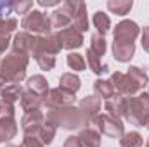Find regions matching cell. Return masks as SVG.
I'll list each match as a JSON object with an SVG mask.
<instances>
[{
  "label": "cell",
  "mask_w": 149,
  "mask_h": 147,
  "mask_svg": "<svg viewBox=\"0 0 149 147\" xmlns=\"http://www.w3.org/2000/svg\"><path fill=\"white\" fill-rule=\"evenodd\" d=\"M80 111L88 112V118H92V116L99 111V99H95V97H88V99L81 101V104H80Z\"/></svg>",
  "instance_id": "5bb4252c"
},
{
  "label": "cell",
  "mask_w": 149,
  "mask_h": 147,
  "mask_svg": "<svg viewBox=\"0 0 149 147\" xmlns=\"http://www.w3.org/2000/svg\"><path fill=\"white\" fill-rule=\"evenodd\" d=\"M3 101H7V102H12V101H16L17 97H19V94H21V88L17 87V85H10V87H7L3 92Z\"/></svg>",
  "instance_id": "44dd1931"
},
{
  "label": "cell",
  "mask_w": 149,
  "mask_h": 147,
  "mask_svg": "<svg viewBox=\"0 0 149 147\" xmlns=\"http://www.w3.org/2000/svg\"><path fill=\"white\" fill-rule=\"evenodd\" d=\"M142 47H144V50L149 52V26L144 28V33H142Z\"/></svg>",
  "instance_id": "484cf974"
},
{
  "label": "cell",
  "mask_w": 149,
  "mask_h": 147,
  "mask_svg": "<svg viewBox=\"0 0 149 147\" xmlns=\"http://www.w3.org/2000/svg\"><path fill=\"white\" fill-rule=\"evenodd\" d=\"M88 66L92 68V71L97 74H101L102 71H106V66H101V62H99V57L92 52V50H88Z\"/></svg>",
  "instance_id": "d6986e66"
},
{
  "label": "cell",
  "mask_w": 149,
  "mask_h": 147,
  "mask_svg": "<svg viewBox=\"0 0 149 147\" xmlns=\"http://www.w3.org/2000/svg\"><path fill=\"white\" fill-rule=\"evenodd\" d=\"M31 7H33V2H12V9L17 14H28Z\"/></svg>",
  "instance_id": "7402d4cb"
},
{
  "label": "cell",
  "mask_w": 149,
  "mask_h": 147,
  "mask_svg": "<svg viewBox=\"0 0 149 147\" xmlns=\"http://www.w3.org/2000/svg\"><path fill=\"white\" fill-rule=\"evenodd\" d=\"M9 47V37H2L0 35V54Z\"/></svg>",
  "instance_id": "f1b7e54d"
},
{
  "label": "cell",
  "mask_w": 149,
  "mask_h": 147,
  "mask_svg": "<svg viewBox=\"0 0 149 147\" xmlns=\"http://www.w3.org/2000/svg\"><path fill=\"white\" fill-rule=\"evenodd\" d=\"M97 126L101 128L102 133L109 135V137H114V139H120L123 135V125L116 119V118H109V116H99L95 119Z\"/></svg>",
  "instance_id": "277c9868"
},
{
  "label": "cell",
  "mask_w": 149,
  "mask_h": 147,
  "mask_svg": "<svg viewBox=\"0 0 149 147\" xmlns=\"http://www.w3.org/2000/svg\"><path fill=\"white\" fill-rule=\"evenodd\" d=\"M90 50L99 57V55H104L106 52V40L102 35H92L90 38Z\"/></svg>",
  "instance_id": "7c38bea8"
},
{
  "label": "cell",
  "mask_w": 149,
  "mask_h": 147,
  "mask_svg": "<svg viewBox=\"0 0 149 147\" xmlns=\"http://www.w3.org/2000/svg\"><path fill=\"white\" fill-rule=\"evenodd\" d=\"M26 55L23 54H10L3 62H2V78L5 80H12V81H19L24 78V68H26Z\"/></svg>",
  "instance_id": "6da1fadb"
},
{
  "label": "cell",
  "mask_w": 149,
  "mask_h": 147,
  "mask_svg": "<svg viewBox=\"0 0 149 147\" xmlns=\"http://www.w3.org/2000/svg\"><path fill=\"white\" fill-rule=\"evenodd\" d=\"M38 5H42V7H54V5H59V0H38Z\"/></svg>",
  "instance_id": "83f0119b"
},
{
  "label": "cell",
  "mask_w": 149,
  "mask_h": 147,
  "mask_svg": "<svg viewBox=\"0 0 149 147\" xmlns=\"http://www.w3.org/2000/svg\"><path fill=\"white\" fill-rule=\"evenodd\" d=\"M94 26L97 28V31H99V35H102L104 37V33H108L109 31V26H111V21H109V17L102 12V10H97L95 14H94Z\"/></svg>",
  "instance_id": "9c48e42d"
},
{
  "label": "cell",
  "mask_w": 149,
  "mask_h": 147,
  "mask_svg": "<svg viewBox=\"0 0 149 147\" xmlns=\"http://www.w3.org/2000/svg\"><path fill=\"white\" fill-rule=\"evenodd\" d=\"M57 38L61 42V47L64 49H78L81 43H83V37L80 31H76L74 28H66V30H61L57 33Z\"/></svg>",
  "instance_id": "5b68a950"
},
{
  "label": "cell",
  "mask_w": 149,
  "mask_h": 147,
  "mask_svg": "<svg viewBox=\"0 0 149 147\" xmlns=\"http://www.w3.org/2000/svg\"><path fill=\"white\" fill-rule=\"evenodd\" d=\"M73 24H74V30L76 31H87L88 30V19H87V7L83 2L78 3V9L74 12V17H73Z\"/></svg>",
  "instance_id": "ba28073f"
},
{
  "label": "cell",
  "mask_w": 149,
  "mask_h": 147,
  "mask_svg": "<svg viewBox=\"0 0 149 147\" xmlns=\"http://www.w3.org/2000/svg\"><path fill=\"white\" fill-rule=\"evenodd\" d=\"M74 101V95L73 92H70V90H61V88H56V90H52L50 92V99H49V104L50 106H68V104H71Z\"/></svg>",
  "instance_id": "8992f818"
},
{
  "label": "cell",
  "mask_w": 149,
  "mask_h": 147,
  "mask_svg": "<svg viewBox=\"0 0 149 147\" xmlns=\"http://www.w3.org/2000/svg\"><path fill=\"white\" fill-rule=\"evenodd\" d=\"M17 26V21L14 17H7V19H0V35L7 37L10 31H14Z\"/></svg>",
  "instance_id": "ac0fdd59"
},
{
  "label": "cell",
  "mask_w": 149,
  "mask_h": 147,
  "mask_svg": "<svg viewBox=\"0 0 149 147\" xmlns=\"http://www.w3.org/2000/svg\"><path fill=\"white\" fill-rule=\"evenodd\" d=\"M12 12V2H0V19L2 16H7Z\"/></svg>",
  "instance_id": "d4e9b609"
},
{
  "label": "cell",
  "mask_w": 149,
  "mask_h": 147,
  "mask_svg": "<svg viewBox=\"0 0 149 147\" xmlns=\"http://www.w3.org/2000/svg\"><path fill=\"white\" fill-rule=\"evenodd\" d=\"M134 50H135V45H134V43H113L114 57H116L120 62L130 61L132 55H134Z\"/></svg>",
  "instance_id": "52a82bcc"
},
{
  "label": "cell",
  "mask_w": 149,
  "mask_h": 147,
  "mask_svg": "<svg viewBox=\"0 0 149 147\" xmlns=\"http://www.w3.org/2000/svg\"><path fill=\"white\" fill-rule=\"evenodd\" d=\"M132 0L128 2V0H109L108 2V9L111 10L113 14H118V16H125V14H128L130 12V9H132Z\"/></svg>",
  "instance_id": "30bf717a"
},
{
  "label": "cell",
  "mask_w": 149,
  "mask_h": 147,
  "mask_svg": "<svg viewBox=\"0 0 149 147\" xmlns=\"http://www.w3.org/2000/svg\"><path fill=\"white\" fill-rule=\"evenodd\" d=\"M21 26L26 30V31H33V33H45V35H50V19L40 12V10H30L23 21H21Z\"/></svg>",
  "instance_id": "7a4b0ae2"
},
{
  "label": "cell",
  "mask_w": 149,
  "mask_h": 147,
  "mask_svg": "<svg viewBox=\"0 0 149 147\" xmlns=\"http://www.w3.org/2000/svg\"><path fill=\"white\" fill-rule=\"evenodd\" d=\"M80 139L87 147H99V135L95 132H92V130H83Z\"/></svg>",
  "instance_id": "9a60e30c"
},
{
  "label": "cell",
  "mask_w": 149,
  "mask_h": 147,
  "mask_svg": "<svg viewBox=\"0 0 149 147\" xmlns=\"http://www.w3.org/2000/svg\"><path fill=\"white\" fill-rule=\"evenodd\" d=\"M14 133H16V125H14V121H12V119H7V121L2 119V121H0V142L12 139Z\"/></svg>",
  "instance_id": "8fae6325"
},
{
  "label": "cell",
  "mask_w": 149,
  "mask_h": 147,
  "mask_svg": "<svg viewBox=\"0 0 149 147\" xmlns=\"http://www.w3.org/2000/svg\"><path fill=\"white\" fill-rule=\"evenodd\" d=\"M30 87L33 88H38V90H42V92H45L47 90V85H45V80L42 78V76H33L31 80H30Z\"/></svg>",
  "instance_id": "cb8c5ba5"
},
{
  "label": "cell",
  "mask_w": 149,
  "mask_h": 147,
  "mask_svg": "<svg viewBox=\"0 0 149 147\" xmlns=\"http://www.w3.org/2000/svg\"><path fill=\"white\" fill-rule=\"evenodd\" d=\"M95 92H97V94H101L104 99L111 97V95H113V85H111V81H102V80H97V81H95Z\"/></svg>",
  "instance_id": "e0dca14e"
},
{
  "label": "cell",
  "mask_w": 149,
  "mask_h": 147,
  "mask_svg": "<svg viewBox=\"0 0 149 147\" xmlns=\"http://www.w3.org/2000/svg\"><path fill=\"white\" fill-rule=\"evenodd\" d=\"M68 64H70V68H73L76 71L85 69V61L81 59L80 54H70V55H68Z\"/></svg>",
  "instance_id": "ffe728a7"
},
{
  "label": "cell",
  "mask_w": 149,
  "mask_h": 147,
  "mask_svg": "<svg viewBox=\"0 0 149 147\" xmlns=\"http://www.w3.org/2000/svg\"><path fill=\"white\" fill-rule=\"evenodd\" d=\"M142 146V137L139 133H128L125 139H121V147H141Z\"/></svg>",
  "instance_id": "2e32d148"
},
{
  "label": "cell",
  "mask_w": 149,
  "mask_h": 147,
  "mask_svg": "<svg viewBox=\"0 0 149 147\" xmlns=\"http://www.w3.org/2000/svg\"><path fill=\"white\" fill-rule=\"evenodd\" d=\"M64 147H81V140L76 139V137H70L68 142L64 144Z\"/></svg>",
  "instance_id": "4316f807"
},
{
  "label": "cell",
  "mask_w": 149,
  "mask_h": 147,
  "mask_svg": "<svg viewBox=\"0 0 149 147\" xmlns=\"http://www.w3.org/2000/svg\"><path fill=\"white\" fill-rule=\"evenodd\" d=\"M61 87L64 88V90H70V92H76L78 88H80V80H78V76H74V74H63L61 76Z\"/></svg>",
  "instance_id": "4fadbf2b"
},
{
  "label": "cell",
  "mask_w": 149,
  "mask_h": 147,
  "mask_svg": "<svg viewBox=\"0 0 149 147\" xmlns=\"http://www.w3.org/2000/svg\"><path fill=\"white\" fill-rule=\"evenodd\" d=\"M12 114H14V109H12L10 102H7V101H0V118L5 119V116H7V118L10 119Z\"/></svg>",
  "instance_id": "603a6c76"
},
{
  "label": "cell",
  "mask_w": 149,
  "mask_h": 147,
  "mask_svg": "<svg viewBox=\"0 0 149 147\" xmlns=\"http://www.w3.org/2000/svg\"><path fill=\"white\" fill-rule=\"evenodd\" d=\"M139 35V26L134 21H121L114 30V43H134Z\"/></svg>",
  "instance_id": "3957f363"
}]
</instances>
